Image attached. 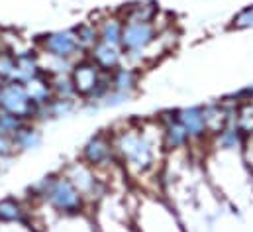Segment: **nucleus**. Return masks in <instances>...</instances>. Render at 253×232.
<instances>
[{
	"label": "nucleus",
	"mask_w": 253,
	"mask_h": 232,
	"mask_svg": "<svg viewBox=\"0 0 253 232\" xmlns=\"http://www.w3.org/2000/svg\"><path fill=\"white\" fill-rule=\"evenodd\" d=\"M108 132L129 187L161 193V174L167 154L163 150L161 128L155 116L124 118L112 124Z\"/></svg>",
	"instance_id": "f257e3e1"
},
{
	"label": "nucleus",
	"mask_w": 253,
	"mask_h": 232,
	"mask_svg": "<svg viewBox=\"0 0 253 232\" xmlns=\"http://www.w3.org/2000/svg\"><path fill=\"white\" fill-rule=\"evenodd\" d=\"M200 166L214 193L232 207H242L244 199L253 197V174L246 152H218L208 148L200 158Z\"/></svg>",
	"instance_id": "f03ea898"
},
{
	"label": "nucleus",
	"mask_w": 253,
	"mask_h": 232,
	"mask_svg": "<svg viewBox=\"0 0 253 232\" xmlns=\"http://www.w3.org/2000/svg\"><path fill=\"white\" fill-rule=\"evenodd\" d=\"M32 207L43 209L55 217H77L90 213L84 197L61 172H53L40 177L28 187L24 197Z\"/></svg>",
	"instance_id": "7ed1b4c3"
},
{
	"label": "nucleus",
	"mask_w": 253,
	"mask_h": 232,
	"mask_svg": "<svg viewBox=\"0 0 253 232\" xmlns=\"http://www.w3.org/2000/svg\"><path fill=\"white\" fill-rule=\"evenodd\" d=\"M131 221L137 232H189L179 211L155 191H127Z\"/></svg>",
	"instance_id": "20e7f679"
},
{
	"label": "nucleus",
	"mask_w": 253,
	"mask_h": 232,
	"mask_svg": "<svg viewBox=\"0 0 253 232\" xmlns=\"http://www.w3.org/2000/svg\"><path fill=\"white\" fill-rule=\"evenodd\" d=\"M127 191H110L90 211L98 232H137L131 221Z\"/></svg>",
	"instance_id": "39448f33"
},
{
	"label": "nucleus",
	"mask_w": 253,
	"mask_h": 232,
	"mask_svg": "<svg viewBox=\"0 0 253 232\" xmlns=\"http://www.w3.org/2000/svg\"><path fill=\"white\" fill-rule=\"evenodd\" d=\"M59 172H61V174L75 185V189L84 197V201L88 203L90 211L110 193L108 181L98 174V172H94L90 166H86L84 162H81L79 158L73 160V162H67Z\"/></svg>",
	"instance_id": "423d86ee"
},
{
	"label": "nucleus",
	"mask_w": 253,
	"mask_h": 232,
	"mask_svg": "<svg viewBox=\"0 0 253 232\" xmlns=\"http://www.w3.org/2000/svg\"><path fill=\"white\" fill-rule=\"evenodd\" d=\"M34 48L40 52V56L53 59H63L75 63L77 59L84 58V54L79 48L77 36L73 28H63V30H51L36 38Z\"/></svg>",
	"instance_id": "0eeeda50"
},
{
	"label": "nucleus",
	"mask_w": 253,
	"mask_h": 232,
	"mask_svg": "<svg viewBox=\"0 0 253 232\" xmlns=\"http://www.w3.org/2000/svg\"><path fill=\"white\" fill-rule=\"evenodd\" d=\"M175 116L181 122V126L185 128V132L189 134L192 156L200 162V158L208 150V144H210V138H212L210 128L206 124V116H204L202 105L175 107Z\"/></svg>",
	"instance_id": "6e6552de"
},
{
	"label": "nucleus",
	"mask_w": 253,
	"mask_h": 232,
	"mask_svg": "<svg viewBox=\"0 0 253 232\" xmlns=\"http://www.w3.org/2000/svg\"><path fill=\"white\" fill-rule=\"evenodd\" d=\"M30 205V203H28ZM32 227L38 232H98L90 213L77 217H55L43 209L32 207Z\"/></svg>",
	"instance_id": "1a4fd4ad"
},
{
	"label": "nucleus",
	"mask_w": 253,
	"mask_h": 232,
	"mask_svg": "<svg viewBox=\"0 0 253 232\" xmlns=\"http://www.w3.org/2000/svg\"><path fill=\"white\" fill-rule=\"evenodd\" d=\"M0 111L2 113H8V115L20 116V118L32 122L34 120V113H36V107L32 105V101L28 97L26 85L16 83V81L4 83L2 85V91H0Z\"/></svg>",
	"instance_id": "9d476101"
},
{
	"label": "nucleus",
	"mask_w": 253,
	"mask_h": 232,
	"mask_svg": "<svg viewBox=\"0 0 253 232\" xmlns=\"http://www.w3.org/2000/svg\"><path fill=\"white\" fill-rule=\"evenodd\" d=\"M106 75L108 73L100 71L86 56L77 59L73 63V67H71V73H69V77L73 81V87L77 91V97L81 101H84L86 97H90L96 91V87L106 79Z\"/></svg>",
	"instance_id": "9b49d317"
},
{
	"label": "nucleus",
	"mask_w": 253,
	"mask_h": 232,
	"mask_svg": "<svg viewBox=\"0 0 253 232\" xmlns=\"http://www.w3.org/2000/svg\"><path fill=\"white\" fill-rule=\"evenodd\" d=\"M141 79H143V71L139 67L129 65V63H122L120 67H116L114 71L108 73L110 91L114 95L126 99L127 103H131L135 99V95L139 93Z\"/></svg>",
	"instance_id": "f8f14e48"
},
{
	"label": "nucleus",
	"mask_w": 253,
	"mask_h": 232,
	"mask_svg": "<svg viewBox=\"0 0 253 232\" xmlns=\"http://www.w3.org/2000/svg\"><path fill=\"white\" fill-rule=\"evenodd\" d=\"M14 61H16V67H14V79L16 83H30L34 79H38L43 69H42V56L40 52L34 48V46H26L22 48L20 52L14 54Z\"/></svg>",
	"instance_id": "ddd939ff"
},
{
	"label": "nucleus",
	"mask_w": 253,
	"mask_h": 232,
	"mask_svg": "<svg viewBox=\"0 0 253 232\" xmlns=\"http://www.w3.org/2000/svg\"><path fill=\"white\" fill-rule=\"evenodd\" d=\"M248 144H250V138L244 134L238 122H230L212 134L208 148L218 152H246Z\"/></svg>",
	"instance_id": "4468645a"
},
{
	"label": "nucleus",
	"mask_w": 253,
	"mask_h": 232,
	"mask_svg": "<svg viewBox=\"0 0 253 232\" xmlns=\"http://www.w3.org/2000/svg\"><path fill=\"white\" fill-rule=\"evenodd\" d=\"M32 211L24 197H2L0 199V225H30Z\"/></svg>",
	"instance_id": "2eb2a0df"
},
{
	"label": "nucleus",
	"mask_w": 253,
	"mask_h": 232,
	"mask_svg": "<svg viewBox=\"0 0 253 232\" xmlns=\"http://www.w3.org/2000/svg\"><path fill=\"white\" fill-rule=\"evenodd\" d=\"M86 58L90 59L100 71H104V73H110L116 67H120L122 63H126L122 46H112V44H104V42H98L86 54Z\"/></svg>",
	"instance_id": "dca6fc26"
},
{
	"label": "nucleus",
	"mask_w": 253,
	"mask_h": 232,
	"mask_svg": "<svg viewBox=\"0 0 253 232\" xmlns=\"http://www.w3.org/2000/svg\"><path fill=\"white\" fill-rule=\"evenodd\" d=\"M94 22L98 26L100 42L112 44V46H120L122 44L124 20H122V16H120L118 10H114V12H102V14L94 16Z\"/></svg>",
	"instance_id": "f3484780"
},
{
	"label": "nucleus",
	"mask_w": 253,
	"mask_h": 232,
	"mask_svg": "<svg viewBox=\"0 0 253 232\" xmlns=\"http://www.w3.org/2000/svg\"><path fill=\"white\" fill-rule=\"evenodd\" d=\"M14 152L16 154H30L38 152L43 146V130L36 122H26L14 136H12Z\"/></svg>",
	"instance_id": "a211bd4d"
},
{
	"label": "nucleus",
	"mask_w": 253,
	"mask_h": 232,
	"mask_svg": "<svg viewBox=\"0 0 253 232\" xmlns=\"http://www.w3.org/2000/svg\"><path fill=\"white\" fill-rule=\"evenodd\" d=\"M122 20H157L163 10L155 0H135L122 6L120 10Z\"/></svg>",
	"instance_id": "6ab92c4d"
},
{
	"label": "nucleus",
	"mask_w": 253,
	"mask_h": 232,
	"mask_svg": "<svg viewBox=\"0 0 253 232\" xmlns=\"http://www.w3.org/2000/svg\"><path fill=\"white\" fill-rule=\"evenodd\" d=\"M26 91H28V97L36 109L47 105L53 99V89H51L49 77L45 73H42L38 79L30 81V83H26Z\"/></svg>",
	"instance_id": "aec40b11"
},
{
	"label": "nucleus",
	"mask_w": 253,
	"mask_h": 232,
	"mask_svg": "<svg viewBox=\"0 0 253 232\" xmlns=\"http://www.w3.org/2000/svg\"><path fill=\"white\" fill-rule=\"evenodd\" d=\"M75 30V36H77V42H79V48L81 52L86 56L98 42H100V36H98V26L94 22V18L90 20H83L79 24L73 26Z\"/></svg>",
	"instance_id": "412c9836"
},
{
	"label": "nucleus",
	"mask_w": 253,
	"mask_h": 232,
	"mask_svg": "<svg viewBox=\"0 0 253 232\" xmlns=\"http://www.w3.org/2000/svg\"><path fill=\"white\" fill-rule=\"evenodd\" d=\"M51 89H53V97L57 99H67V101H81L77 97V91L73 87V81L69 75H57V77H49Z\"/></svg>",
	"instance_id": "4be33fe9"
},
{
	"label": "nucleus",
	"mask_w": 253,
	"mask_h": 232,
	"mask_svg": "<svg viewBox=\"0 0 253 232\" xmlns=\"http://www.w3.org/2000/svg\"><path fill=\"white\" fill-rule=\"evenodd\" d=\"M230 30L234 32H250L253 30V2L242 6L230 20Z\"/></svg>",
	"instance_id": "5701e85b"
},
{
	"label": "nucleus",
	"mask_w": 253,
	"mask_h": 232,
	"mask_svg": "<svg viewBox=\"0 0 253 232\" xmlns=\"http://www.w3.org/2000/svg\"><path fill=\"white\" fill-rule=\"evenodd\" d=\"M220 99L230 103V105H236V107L253 103V83H248V85H244V87H240V89H236L232 93H226Z\"/></svg>",
	"instance_id": "b1692460"
},
{
	"label": "nucleus",
	"mask_w": 253,
	"mask_h": 232,
	"mask_svg": "<svg viewBox=\"0 0 253 232\" xmlns=\"http://www.w3.org/2000/svg\"><path fill=\"white\" fill-rule=\"evenodd\" d=\"M238 126L244 130L250 142H253V103L238 107Z\"/></svg>",
	"instance_id": "393cba45"
},
{
	"label": "nucleus",
	"mask_w": 253,
	"mask_h": 232,
	"mask_svg": "<svg viewBox=\"0 0 253 232\" xmlns=\"http://www.w3.org/2000/svg\"><path fill=\"white\" fill-rule=\"evenodd\" d=\"M14 67H16L14 54L0 46V81L2 83H8L14 79Z\"/></svg>",
	"instance_id": "a878e982"
},
{
	"label": "nucleus",
	"mask_w": 253,
	"mask_h": 232,
	"mask_svg": "<svg viewBox=\"0 0 253 232\" xmlns=\"http://www.w3.org/2000/svg\"><path fill=\"white\" fill-rule=\"evenodd\" d=\"M26 122H28V120H24V118H20V116L8 115V113H2V111H0V132L6 134V136H10V138H12Z\"/></svg>",
	"instance_id": "bb28decb"
},
{
	"label": "nucleus",
	"mask_w": 253,
	"mask_h": 232,
	"mask_svg": "<svg viewBox=\"0 0 253 232\" xmlns=\"http://www.w3.org/2000/svg\"><path fill=\"white\" fill-rule=\"evenodd\" d=\"M0 232H38L32 225H0Z\"/></svg>",
	"instance_id": "cd10ccee"
},
{
	"label": "nucleus",
	"mask_w": 253,
	"mask_h": 232,
	"mask_svg": "<svg viewBox=\"0 0 253 232\" xmlns=\"http://www.w3.org/2000/svg\"><path fill=\"white\" fill-rule=\"evenodd\" d=\"M2 85H4V83H2V81H0V91H2Z\"/></svg>",
	"instance_id": "c85d7f7f"
}]
</instances>
